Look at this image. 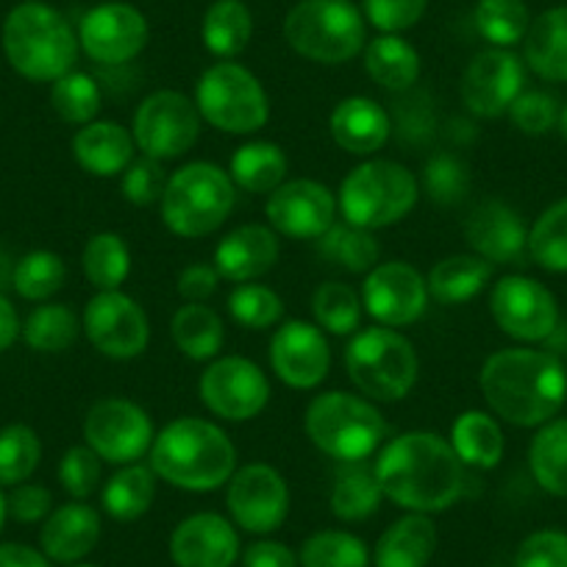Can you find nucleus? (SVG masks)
Returning <instances> with one entry per match:
<instances>
[{"label": "nucleus", "mask_w": 567, "mask_h": 567, "mask_svg": "<svg viewBox=\"0 0 567 567\" xmlns=\"http://www.w3.org/2000/svg\"><path fill=\"white\" fill-rule=\"evenodd\" d=\"M373 467L384 498L420 515L445 512L465 489V465L451 440L434 432L398 434L384 445Z\"/></svg>", "instance_id": "f257e3e1"}, {"label": "nucleus", "mask_w": 567, "mask_h": 567, "mask_svg": "<svg viewBox=\"0 0 567 567\" xmlns=\"http://www.w3.org/2000/svg\"><path fill=\"white\" fill-rule=\"evenodd\" d=\"M484 401L506 423L545 425L567 398V373L559 359L534 348H504L478 373Z\"/></svg>", "instance_id": "f03ea898"}, {"label": "nucleus", "mask_w": 567, "mask_h": 567, "mask_svg": "<svg viewBox=\"0 0 567 567\" xmlns=\"http://www.w3.org/2000/svg\"><path fill=\"white\" fill-rule=\"evenodd\" d=\"M156 478L187 493H212L237 471V449L217 423L178 417L156 434L151 445Z\"/></svg>", "instance_id": "7ed1b4c3"}, {"label": "nucleus", "mask_w": 567, "mask_h": 567, "mask_svg": "<svg viewBox=\"0 0 567 567\" xmlns=\"http://www.w3.org/2000/svg\"><path fill=\"white\" fill-rule=\"evenodd\" d=\"M79 34L48 3L25 0L3 23V53L29 81H59L73 73L79 59Z\"/></svg>", "instance_id": "20e7f679"}, {"label": "nucleus", "mask_w": 567, "mask_h": 567, "mask_svg": "<svg viewBox=\"0 0 567 567\" xmlns=\"http://www.w3.org/2000/svg\"><path fill=\"white\" fill-rule=\"evenodd\" d=\"M237 187L231 176L212 162H189L167 178L162 195V223L184 239L215 234L231 217Z\"/></svg>", "instance_id": "39448f33"}, {"label": "nucleus", "mask_w": 567, "mask_h": 567, "mask_svg": "<svg viewBox=\"0 0 567 567\" xmlns=\"http://www.w3.org/2000/svg\"><path fill=\"white\" fill-rule=\"evenodd\" d=\"M303 429L315 449L342 465L370 460L386 437V423L379 409L342 390L312 398L303 414Z\"/></svg>", "instance_id": "423d86ee"}, {"label": "nucleus", "mask_w": 567, "mask_h": 567, "mask_svg": "<svg viewBox=\"0 0 567 567\" xmlns=\"http://www.w3.org/2000/svg\"><path fill=\"white\" fill-rule=\"evenodd\" d=\"M337 206L357 228L395 226L417 206V178L398 162L368 159L342 178Z\"/></svg>", "instance_id": "0eeeda50"}, {"label": "nucleus", "mask_w": 567, "mask_h": 567, "mask_svg": "<svg viewBox=\"0 0 567 567\" xmlns=\"http://www.w3.org/2000/svg\"><path fill=\"white\" fill-rule=\"evenodd\" d=\"M284 40L318 64H342L368 45L364 18L351 0H301L284 18Z\"/></svg>", "instance_id": "6e6552de"}, {"label": "nucleus", "mask_w": 567, "mask_h": 567, "mask_svg": "<svg viewBox=\"0 0 567 567\" xmlns=\"http://www.w3.org/2000/svg\"><path fill=\"white\" fill-rule=\"evenodd\" d=\"M346 370L353 386L370 401H403L417 384L420 362L414 346L398 329L375 326L353 334L346 348Z\"/></svg>", "instance_id": "1a4fd4ad"}, {"label": "nucleus", "mask_w": 567, "mask_h": 567, "mask_svg": "<svg viewBox=\"0 0 567 567\" xmlns=\"http://www.w3.org/2000/svg\"><path fill=\"white\" fill-rule=\"evenodd\" d=\"M200 117L226 134H254L270 120V97L261 81L237 62H217L195 84Z\"/></svg>", "instance_id": "9d476101"}, {"label": "nucleus", "mask_w": 567, "mask_h": 567, "mask_svg": "<svg viewBox=\"0 0 567 567\" xmlns=\"http://www.w3.org/2000/svg\"><path fill=\"white\" fill-rule=\"evenodd\" d=\"M200 123L204 117L193 97L176 90H159L136 106L131 136L142 156L171 162L195 148Z\"/></svg>", "instance_id": "9b49d317"}, {"label": "nucleus", "mask_w": 567, "mask_h": 567, "mask_svg": "<svg viewBox=\"0 0 567 567\" xmlns=\"http://www.w3.org/2000/svg\"><path fill=\"white\" fill-rule=\"evenodd\" d=\"M84 440L106 465H134L151 454L154 420L140 403L125 398H103L86 412Z\"/></svg>", "instance_id": "f8f14e48"}, {"label": "nucleus", "mask_w": 567, "mask_h": 567, "mask_svg": "<svg viewBox=\"0 0 567 567\" xmlns=\"http://www.w3.org/2000/svg\"><path fill=\"white\" fill-rule=\"evenodd\" d=\"M198 392L204 406L228 423L254 420L270 401V381L256 362L245 357L212 359L200 373Z\"/></svg>", "instance_id": "ddd939ff"}, {"label": "nucleus", "mask_w": 567, "mask_h": 567, "mask_svg": "<svg viewBox=\"0 0 567 567\" xmlns=\"http://www.w3.org/2000/svg\"><path fill=\"white\" fill-rule=\"evenodd\" d=\"M231 520L250 534H270L290 515L287 478L267 462H254L234 471L226 493Z\"/></svg>", "instance_id": "4468645a"}, {"label": "nucleus", "mask_w": 567, "mask_h": 567, "mask_svg": "<svg viewBox=\"0 0 567 567\" xmlns=\"http://www.w3.org/2000/svg\"><path fill=\"white\" fill-rule=\"evenodd\" d=\"M84 334L109 359H136L151 342L148 315L120 290L97 292L84 309Z\"/></svg>", "instance_id": "2eb2a0df"}, {"label": "nucleus", "mask_w": 567, "mask_h": 567, "mask_svg": "<svg viewBox=\"0 0 567 567\" xmlns=\"http://www.w3.org/2000/svg\"><path fill=\"white\" fill-rule=\"evenodd\" d=\"M429 284L417 267L406 261H381L364 276L362 307L386 329H403L423 318L429 307Z\"/></svg>", "instance_id": "dca6fc26"}, {"label": "nucleus", "mask_w": 567, "mask_h": 567, "mask_svg": "<svg viewBox=\"0 0 567 567\" xmlns=\"http://www.w3.org/2000/svg\"><path fill=\"white\" fill-rule=\"evenodd\" d=\"M148 20L131 3H101L81 18L79 45L86 56L106 68L128 64L148 45Z\"/></svg>", "instance_id": "f3484780"}, {"label": "nucleus", "mask_w": 567, "mask_h": 567, "mask_svg": "<svg viewBox=\"0 0 567 567\" xmlns=\"http://www.w3.org/2000/svg\"><path fill=\"white\" fill-rule=\"evenodd\" d=\"M489 312L504 334L520 342H539L554 334L559 307L548 287L528 276H504L489 296Z\"/></svg>", "instance_id": "a211bd4d"}, {"label": "nucleus", "mask_w": 567, "mask_h": 567, "mask_svg": "<svg viewBox=\"0 0 567 567\" xmlns=\"http://www.w3.org/2000/svg\"><path fill=\"white\" fill-rule=\"evenodd\" d=\"M265 215L276 234L290 239H320L337 217V195L312 178H292L267 195Z\"/></svg>", "instance_id": "6ab92c4d"}, {"label": "nucleus", "mask_w": 567, "mask_h": 567, "mask_svg": "<svg viewBox=\"0 0 567 567\" xmlns=\"http://www.w3.org/2000/svg\"><path fill=\"white\" fill-rule=\"evenodd\" d=\"M526 84V68L506 48H489L476 53L462 73L460 95L467 112L476 117H501Z\"/></svg>", "instance_id": "aec40b11"}, {"label": "nucleus", "mask_w": 567, "mask_h": 567, "mask_svg": "<svg viewBox=\"0 0 567 567\" xmlns=\"http://www.w3.org/2000/svg\"><path fill=\"white\" fill-rule=\"evenodd\" d=\"M270 368L292 390H315L331 368L326 331L307 320H287L270 340Z\"/></svg>", "instance_id": "412c9836"}, {"label": "nucleus", "mask_w": 567, "mask_h": 567, "mask_svg": "<svg viewBox=\"0 0 567 567\" xmlns=\"http://www.w3.org/2000/svg\"><path fill=\"white\" fill-rule=\"evenodd\" d=\"M465 239L473 254L489 265H523L528 256V228L504 200H484L467 215Z\"/></svg>", "instance_id": "4be33fe9"}, {"label": "nucleus", "mask_w": 567, "mask_h": 567, "mask_svg": "<svg viewBox=\"0 0 567 567\" xmlns=\"http://www.w3.org/2000/svg\"><path fill=\"white\" fill-rule=\"evenodd\" d=\"M171 556L178 567H234L239 559L237 528L215 512H198L176 526Z\"/></svg>", "instance_id": "5701e85b"}, {"label": "nucleus", "mask_w": 567, "mask_h": 567, "mask_svg": "<svg viewBox=\"0 0 567 567\" xmlns=\"http://www.w3.org/2000/svg\"><path fill=\"white\" fill-rule=\"evenodd\" d=\"M281 256V243L272 228L261 223H248V226L234 228L231 234L217 243L215 248V270L220 278L234 284H248L261 278L276 267Z\"/></svg>", "instance_id": "b1692460"}, {"label": "nucleus", "mask_w": 567, "mask_h": 567, "mask_svg": "<svg viewBox=\"0 0 567 567\" xmlns=\"http://www.w3.org/2000/svg\"><path fill=\"white\" fill-rule=\"evenodd\" d=\"M134 136L114 120H92L73 136V156L84 173L95 178L123 176L134 162Z\"/></svg>", "instance_id": "393cba45"}, {"label": "nucleus", "mask_w": 567, "mask_h": 567, "mask_svg": "<svg viewBox=\"0 0 567 567\" xmlns=\"http://www.w3.org/2000/svg\"><path fill=\"white\" fill-rule=\"evenodd\" d=\"M329 131L342 151L353 156H373L392 134L390 114L370 97H346L329 117Z\"/></svg>", "instance_id": "a878e982"}, {"label": "nucleus", "mask_w": 567, "mask_h": 567, "mask_svg": "<svg viewBox=\"0 0 567 567\" xmlns=\"http://www.w3.org/2000/svg\"><path fill=\"white\" fill-rule=\"evenodd\" d=\"M97 539H101V515L84 501H73L51 512L40 534L48 559L64 561V565H73L92 554Z\"/></svg>", "instance_id": "bb28decb"}, {"label": "nucleus", "mask_w": 567, "mask_h": 567, "mask_svg": "<svg viewBox=\"0 0 567 567\" xmlns=\"http://www.w3.org/2000/svg\"><path fill=\"white\" fill-rule=\"evenodd\" d=\"M437 550V526L429 515L409 512L379 537L373 550L375 567H425Z\"/></svg>", "instance_id": "cd10ccee"}, {"label": "nucleus", "mask_w": 567, "mask_h": 567, "mask_svg": "<svg viewBox=\"0 0 567 567\" xmlns=\"http://www.w3.org/2000/svg\"><path fill=\"white\" fill-rule=\"evenodd\" d=\"M526 64L545 81H567V7L539 14L523 40Z\"/></svg>", "instance_id": "c85d7f7f"}, {"label": "nucleus", "mask_w": 567, "mask_h": 567, "mask_svg": "<svg viewBox=\"0 0 567 567\" xmlns=\"http://www.w3.org/2000/svg\"><path fill=\"white\" fill-rule=\"evenodd\" d=\"M493 278V265L476 254H454L440 259L432 267L425 284H429V296L445 307L467 303L487 287Z\"/></svg>", "instance_id": "c756f323"}, {"label": "nucleus", "mask_w": 567, "mask_h": 567, "mask_svg": "<svg viewBox=\"0 0 567 567\" xmlns=\"http://www.w3.org/2000/svg\"><path fill=\"white\" fill-rule=\"evenodd\" d=\"M451 445H454L456 456L462 460V465L478 467V471H493L498 467V462L504 460L506 440L501 425L495 423V417H489L482 409H471V412H462L454 420V429H451Z\"/></svg>", "instance_id": "7c9ffc66"}, {"label": "nucleus", "mask_w": 567, "mask_h": 567, "mask_svg": "<svg viewBox=\"0 0 567 567\" xmlns=\"http://www.w3.org/2000/svg\"><path fill=\"white\" fill-rule=\"evenodd\" d=\"M287 167H290L287 154L276 142L259 140L234 151L228 176H231L234 187L245 189V193L270 195L272 189L287 182Z\"/></svg>", "instance_id": "2f4dec72"}, {"label": "nucleus", "mask_w": 567, "mask_h": 567, "mask_svg": "<svg viewBox=\"0 0 567 567\" xmlns=\"http://www.w3.org/2000/svg\"><path fill=\"white\" fill-rule=\"evenodd\" d=\"M364 70L379 86L406 92L420 79V53L398 34H381L364 45Z\"/></svg>", "instance_id": "473e14b6"}, {"label": "nucleus", "mask_w": 567, "mask_h": 567, "mask_svg": "<svg viewBox=\"0 0 567 567\" xmlns=\"http://www.w3.org/2000/svg\"><path fill=\"white\" fill-rule=\"evenodd\" d=\"M384 501L375 467L364 462H346L331 487V512L346 523H362L375 515Z\"/></svg>", "instance_id": "72a5a7b5"}, {"label": "nucleus", "mask_w": 567, "mask_h": 567, "mask_svg": "<svg viewBox=\"0 0 567 567\" xmlns=\"http://www.w3.org/2000/svg\"><path fill=\"white\" fill-rule=\"evenodd\" d=\"M171 337L178 351L193 362H209L220 353L226 329L220 315L206 303H184L171 320Z\"/></svg>", "instance_id": "f704fd0d"}, {"label": "nucleus", "mask_w": 567, "mask_h": 567, "mask_svg": "<svg viewBox=\"0 0 567 567\" xmlns=\"http://www.w3.org/2000/svg\"><path fill=\"white\" fill-rule=\"evenodd\" d=\"M250 34H254V18L243 0H215L206 9L200 37L212 56L223 59V62L239 56L248 48Z\"/></svg>", "instance_id": "c9c22d12"}, {"label": "nucleus", "mask_w": 567, "mask_h": 567, "mask_svg": "<svg viewBox=\"0 0 567 567\" xmlns=\"http://www.w3.org/2000/svg\"><path fill=\"white\" fill-rule=\"evenodd\" d=\"M156 473L145 465H123L106 482L101 493V504L109 517L120 523L140 520L154 506Z\"/></svg>", "instance_id": "e433bc0d"}, {"label": "nucleus", "mask_w": 567, "mask_h": 567, "mask_svg": "<svg viewBox=\"0 0 567 567\" xmlns=\"http://www.w3.org/2000/svg\"><path fill=\"white\" fill-rule=\"evenodd\" d=\"M532 476L545 493L567 498V417L548 420L528 449Z\"/></svg>", "instance_id": "4c0bfd02"}, {"label": "nucleus", "mask_w": 567, "mask_h": 567, "mask_svg": "<svg viewBox=\"0 0 567 567\" xmlns=\"http://www.w3.org/2000/svg\"><path fill=\"white\" fill-rule=\"evenodd\" d=\"M81 267H84L86 281L97 292L120 290V284L131 272V250L125 239L114 231L92 234L81 254Z\"/></svg>", "instance_id": "58836bf2"}, {"label": "nucleus", "mask_w": 567, "mask_h": 567, "mask_svg": "<svg viewBox=\"0 0 567 567\" xmlns=\"http://www.w3.org/2000/svg\"><path fill=\"white\" fill-rule=\"evenodd\" d=\"M318 250L331 265L342 267L348 272H370L379 265L381 245L368 228H357L351 223L331 226L323 237L318 239Z\"/></svg>", "instance_id": "ea45409f"}, {"label": "nucleus", "mask_w": 567, "mask_h": 567, "mask_svg": "<svg viewBox=\"0 0 567 567\" xmlns=\"http://www.w3.org/2000/svg\"><path fill=\"white\" fill-rule=\"evenodd\" d=\"M81 320L64 303H45L29 315L23 326V340L31 351L40 353H62L79 340Z\"/></svg>", "instance_id": "a19ab883"}, {"label": "nucleus", "mask_w": 567, "mask_h": 567, "mask_svg": "<svg viewBox=\"0 0 567 567\" xmlns=\"http://www.w3.org/2000/svg\"><path fill=\"white\" fill-rule=\"evenodd\" d=\"M362 298L342 281H323L312 296V315L323 331L334 337L357 334L362 323Z\"/></svg>", "instance_id": "79ce46f5"}, {"label": "nucleus", "mask_w": 567, "mask_h": 567, "mask_svg": "<svg viewBox=\"0 0 567 567\" xmlns=\"http://www.w3.org/2000/svg\"><path fill=\"white\" fill-rule=\"evenodd\" d=\"M473 20L478 34L495 48H512L523 42L532 25L526 0H478Z\"/></svg>", "instance_id": "37998d69"}, {"label": "nucleus", "mask_w": 567, "mask_h": 567, "mask_svg": "<svg viewBox=\"0 0 567 567\" xmlns=\"http://www.w3.org/2000/svg\"><path fill=\"white\" fill-rule=\"evenodd\" d=\"M68 267L53 250H31L14 265L12 287L25 301H48L64 287Z\"/></svg>", "instance_id": "c03bdc74"}, {"label": "nucleus", "mask_w": 567, "mask_h": 567, "mask_svg": "<svg viewBox=\"0 0 567 567\" xmlns=\"http://www.w3.org/2000/svg\"><path fill=\"white\" fill-rule=\"evenodd\" d=\"M528 256L548 272H567V198L537 217L528 231Z\"/></svg>", "instance_id": "a18cd8bd"}, {"label": "nucleus", "mask_w": 567, "mask_h": 567, "mask_svg": "<svg viewBox=\"0 0 567 567\" xmlns=\"http://www.w3.org/2000/svg\"><path fill=\"white\" fill-rule=\"evenodd\" d=\"M298 561L301 567H370V550L357 534L326 528L303 543Z\"/></svg>", "instance_id": "49530a36"}, {"label": "nucleus", "mask_w": 567, "mask_h": 567, "mask_svg": "<svg viewBox=\"0 0 567 567\" xmlns=\"http://www.w3.org/2000/svg\"><path fill=\"white\" fill-rule=\"evenodd\" d=\"M228 315L248 331H265L281 323L284 301L265 284H237L228 296Z\"/></svg>", "instance_id": "de8ad7c7"}, {"label": "nucleus", "mask_w": 567, "mask_h": 567, "mask_svg": "<svg viewBox=\"0 0 567 567\" xmlns=\"http://www.w3.org/2000/svg\"><path fill=\"white\" fill-rule=\"evenodd\" d=\"M103 103V92L97 81L86 73H68L53 81L51 106L64 123L86 125L97 117Z\"/></svg>", "instance_id": "09e8293b"}, {"label": "nucleus", "mask_w": 567, "mask_h": 567, "mask_svg": "<svg viewBox=\"0 0 567 567\" xmlns=\"http://www.w3.org/2000/svg\"><path fill=\"white\" fill-rule=\"evenodd\" d=\"M42 443L29 425H9L0 432V484H23L40 467Z\"/></svg>", "instance_id": "8fccbe9b"}, {"label": "nucleus", "mask_w": 567, "mask_h": 567, "mask_svg": "<svg viewBox=\"0 0 567 567\" xmlns=\"http://www.w3.org/2000/svg\"><path fill=\"white\" fill-rule=\"evenodd\" d=\"M471 171L454 154H434L423 167L425 195L437 206H460L471 195Z\"/></svg>", "instance_id": "3c124183"}, {"label": "nucleus", "mask_w": 567, "mask_h": 567, "mask_svg": "<svg viewBox=\"0 0 567 567\" xmlns=\"http://www.w3.org/2000/svg\"><path fill=\"white\" fill-rule=\"evenodd\" d=\"M167 173L162 167L159 159H151V156H142L134 159L120 176V189H123V198L134 206H154L159 204L162 195L167 189Z\"/></svg>", "instance_id": "603ef678"}, {"label": "nucleus", "mask_w": 567, "mask_h": 567, "mask_svg": "<svg viewBox=\"0 0 567 567\" xmlns=\"http://www.w3.org/2000/svg\"><path fill=\"white\" fill-rule=\"evenodd\" d=\"M103 476V460L90 445H73L59 462V482L75 501L90 498Z\"/></svg>", "instance_id": "864d4df0"}, {"label": "nucleus", "mask_w": 567, "mask_h": 567, "mask_svg": "<svg viewBox=\"0 0 567 567\" xmlns=\"http://www.w3.org/2000/svg\"><path fill=\"white\" fill-rule=\"evenodd\" d=\"M509 120L517 131L528 136L548 134L559 123V103L548 92H520L509 106Z\"/></svg>", "instance_id": "5fc2aeb1"}, {"label": "nucleus", "mask_w": 567, "mask_h": 567, "mask_svg": "<svg viewBox=\"0 0 567 567\" xmlns=\"http://www.w3.org/2000/svg\"><path fill=\"white\" fill-rule=\"evenodd\" d=\"M429 9V0H364V18L381 34H401L420 23Z\"/></svg>", "instance_id": "6e6d98bb"}, {"label": "nucleus", "mask_w": 567, "mask_h": 567, "mask_svg": "<svg viewBox=\"0 0 567 567\" xmlns=\"http://www.w3.org/2000/svg\"><path fill=\"white\" fill-rule=\"evenodd\" d=\"M517 567H567V534L545 528L526 537L517 548Z\"/></svg>", "instance_id": "4d7b16f0"}, {"label": "nucleus", "mask_w": 567, "mask_h": 567, "mask_svg": "<svg viewBox=\"0 0 567 567\" xmlns=\"http://www.w3.org/2000/svg\"><path fill=\"white\" fill-rule=\"evenodd\" d=\"M53 498L40 484H18L14 493L7 498V515L20 523H37L51 515Z\"/></svg>", "instance_id": "13d9d810"}, {"label": "nucleus", "mask_w": 567, "mask_h": 567, "mask_svg": "<svg viewBox=\"0 0 567 567\" xmlns=\"http://www.w3.org/2000/svg\"><path fill=\"white\" fill-rule=\"evenodd\" d=\"M220 287V272L215 270V265H189L184 267L182 276H178L176 290L178 296L187 303H204Z\"/></svg>", "instance_id": "bf43d9fd"}, {"label": "nucleus", "mask_w": 567, "mask_h": 567, "mask_svg": "<svg viewBox=\"0 0 567 567\" xmlns=\"http://www.w3.org/2000/svg\"><path fill=\"white\" fill-rule=\"evenodd\" d=\"M298 556L292 554L284 543H276V539H261V543H254L243 554V567H298Z\"/></svg>", "instance_id": "052dcab7"}, {"label": "nucleus", "mask_w": 567, "mask_h": 567, "mask_svg": "<svg viewBox=\"0 0 567 567\" xmlns=\"http://www.w3.org/2000/svg\"><path fill=\"white\" fill-rule=\"evenodd\" d=\"M0 567H51L45 554L20 543L0 545Z\"/></svg>", "instance_id": "680f3d73"}, {"label": "nucleus", "mask_w": 567, "mask_h": 567, "mask_svg": "<svg viewBox=\"0 0 567 567\" xmlns=\"http://www.w3.org/2000/svg\"><path fill=\"white\" fill-rule=\"evenodd\" d=\"M20 331H23V326H20L18 309L12 307V301L7 296H0V353L18 340Z\"/></svg>", "instance_id": "e2e57ef3"}, {"label": "nucleus", "mask_w": 567, "mask_h": 567, "mask_svg": "<svg viewBox=\"0 0 567 567\" xmlns=\"http://www.w3.org/2000/svg\"><path fill=\"white\" fill-rule=\"evenodd\" d=\"M12 270L14 267H12V261H9V256L0 250V290H3L9 281H12Z\"/></svg>", "instance_id": "0e129e2a"}, {"label": "nucleus", "mask_w": 567, "mask_h": 567, "mask_svg": "<svg viewBox=\"0 0 567 567\" xmlns=\"http://www.w3.org/2000/svg\"><path fill=\"white\" fill-rule=\"evenodd\" d=\"M559 131H561V136H565L567 140V103H565V109H559Z\"/></svg>", "instance_id": "69168bd1"}, {"label": "nucleus", "mask_w": 567, "mask_h": 567, "mask_svg": "<svg viewBox=\"0 0 567 567\" xmlns=\"http://www.w3.org/2000/svg\"><path fill=\"white\" fill-rule=\"evenodd\" d=\"M3 520H7V498L0 495V528H3Z\"/></svg>", "instance_id": "338daca9"}, {"label": "nucleus", "mask_w": 567, "mask_h": 567, "mask_svg": "<svg viewBox=\"0 0 567 567\" xmlns=\"http://www.w3.org/2000/svg\"><path fill=\"white\" fill-rule=\"evenodd\" d=\"M73 567H97V565H73Z\"/></svg>", "instance_id": "774afa93"}]
</instances>
